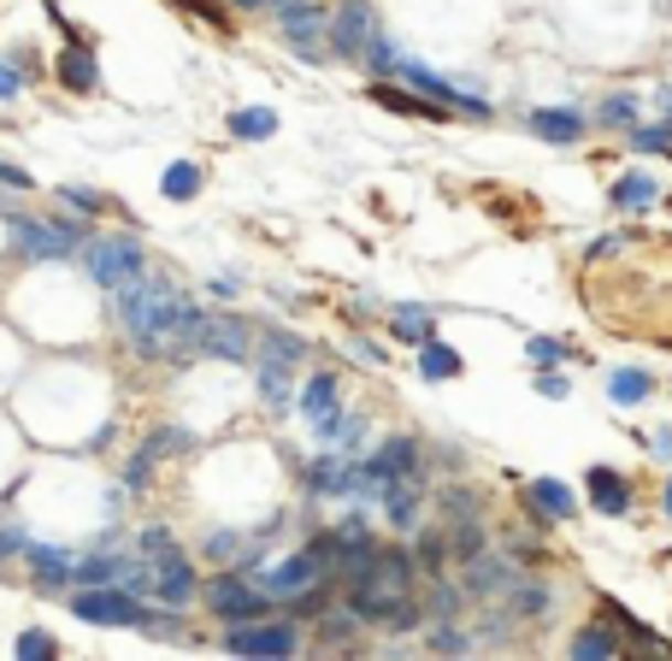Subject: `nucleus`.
Wrapping results in <instances>:
<instances>
[{
    "mask_svg": "<svg viewBox=\"0 0 672 661\" xmlns=\"http://www.w3.org/2000/svg\"><path fill=\"white\" fill-rule=\"evenodd\" d=\"M254 354H266V361H284V366H301V361H307V343H301L296 331H260Z\"/></svg>",
    "mask_w": 672,
    "mask_h": 661,
    "instance_id": "38",
    "label": "nucleus"
},
{
    "mask_svg": "<svg viewBox=\"0 0 672 661\" xmlns=\"http://www.w3.org/2000/svg\"><path fill=\"white\" fill-rule=\"evenodd\" d=\"M502 603H508L520 620H543V615H548V585H543V579H531V573H520V579L508 585V597H502Z\"/></svg>",
    "mask_w": 672,
    "mask_h": 661,
    "instance_id": "29",
    "label": "nucleus"
},
{
    "mask_svg": "<svg viewBox=\"0 0 672 661\" xmlns=\"http://www.w3.org/2000/svg\"><path fill=\"white\" fill-rule=\"evenodd\" d=\"M201 603L213 608V620H231V626L266 620L271 608H278V597L254 585V573H243V567H231V573H213V579L201 585Z\"/></svg>",
    "mask_w": 672,
    "mask_h": 661,
    "instance_id": "3",
    "label": "nucleus"
},
{
    "mask_svg": "<svg viewBox=\"0 0 672 661\" xmlns=\"http://www.w3.org/2000/svg\"><path fill=\"white\" fill-rule=\"evenodd\" d=\"M460 372H467L460 349H448L442 337H425V343H419V379L425 384H448V379H460Z\"/></svg>",
    "mask_w": 672,
    "mask_h": 661,
    "instance_id": "24",
    "label": "nucleus"
},
{
    "mask_svg": "<svg viewBox=\"0 0 672 661\" xmlns=\"http://www.w3.org/2000/svg\"><path fill=\"white\" fill-rule=\"evenodd\" d=\"M319 579H331V573H324V562H319L313 550H289V555H278V562H266L260 573H254V585H260V590H271L278 603H289L296 590L319 585Z\"/></svg>",
    "mask_w": 672,
    "mask_h": 661,
    "instance_id": "8",
    "label": "nucleus"
},
{
    "mask_svg": "<svg viewBox=\"0 0 672 661\" xmlns=\"http://www.w3.org/2000/svg\"><path fill=\"white\" fill-rule=\"evenodd\" d=\"M654 195H661V183L649 172H626V178H614V190H608L614 213H643V207H654Z\"/></svg>",
    "mask_w": 672,
    "mask_h": 661,
    "instance_id": "27",
    "label": "nucleus"
},
{
    "mask_svg": "<svg viewBox=\"0 0 672 661\" xmlns=\"http://www.w3.org/2000/svg\"><path fill=\"white\" fill-rule=\"evenodd\" d=\"M596 118H601L608 130H631V125H637V95H626V89L608 95V100L596 107Z\"/></svg>",
    "mask_w": 672,
    "mask_h": 661,
    "instance_id": "43",
    "label": "nucleus"
},
{
    "mask_svg": "<svg viewBox=\"0 0 672 661\" xmlns=\"http://www.w3.org/2000/svg\"><path fill=\"white\" fill-rule=\"evenodd\" d=\"M537 396H543V402H566V396H573V384H566V372L543 366V372H537Z\"/></svg>",
    "mask_w": 672,
    "mask_h": 661,
    "instance_id": "48",
    "label": "nucleus"
},
{
    "mask_svg": "<svg viewBox=\"0 0 672 661\" xmlns=\"http://www.w3.org/2000/svg\"><path fill=\"white\" fill-rule=\"evenodd\" d=\"M460 597H467V590L448 585V573H442V579H430V620H455L460 615Z\"/></svg>",
    "mask_w": 672,
    "mask_h": 661,
    "instance_id": "45",
    "label": "nucleus"
},
{
    "mask_svg": "<svg viewBox=\"0 0 672 661\" xmlns=\"http://www.w3.org/2000/svg\"><path fill=\"white\" fill-rule=\"evenodd\" d=\"M153 597H160V603H171V608H183V603H195V597H201L195 562H189L183 550L153 555Z\"/></svg>",
    "mask_w": 672,
    "mask_h": 661,
    "instance_id": "11",
    "label": "nucleus"
},
{
    "mask_svg": "<svg viewBox=\"0 0 672 661\" xmlns=\"http://www.w3.org/2000/svg\"><path fill=\"white\" fill-rule=\"evenodd\" d=\"M231 7H243V12H266L271 7V12H278V0H231Z\"/></svg>",
    "mask_w": 672,
    "mask_h": 661,
    "instance_id": "57",
    "label": "nucleus"
},
{
    "mask_svg": "<svg viewBox=\"0 0 672 661\" xmlns=\"http://www.w3.org/2000/svg\"><path fill=\"white\" fill-rule=\"evenodd\" d=\"M153 461H166V455H189L195 449V431H183V426H166V431H148V444H142Z\"/></svg>",
    "mask_w": 672,
    "mask_h": 661,
    "instance_id": "41",
    "label": "nucleus"
},
{
    "mask_svg": "<svg viewBox=\"0 0 672 661\" xmlns=\"http://www.w3.org/2000/svg\"><path fill=\"white\" fill-rule=\"evenodd\" d=\"M349 349H354V354H360V361H366V366H384V349H377V343H366V337H354Z\"/></svg>",
    "mask_w": 672,
    "mask_h": 661,
    "instance_id": "54",
    "label": "nucleus"
},
{
    "mask_svg": "<svg viewBox=\"0 0 672 661\" xmlns=\"http://www.w3.org/2000/svg\"><path fill=\"white\" fill-rule=\"evenodd\" d=\"M160 195L166 201H195L201 195V166L195 160H171L160 172Z\"/></svg>",
    "mask_w": 672,
    "mask_h": 661,
    "instance_id": "33",
    "label": "nucleus"
},
{
    "mask_svg": "<svg viewBox=\"0 0 672 661\" xmlns=\"http://www.w3.org/2000/svg\"><path fill=\"white\" fill-rule=\"evenodd\" d=\"M254 343H260V331L248 326V319H236V313H213V343H206V354L213 361H254Z\"/></svg>",
    "mask_w": 672,
    "mask_h": 661,
    "instance_id": "15",
    "label": "nucleus"
},
{
    "mask_svg": "<svg viewBox=\"0 0 672 661\" xmlns=\"http://www.w3.org/2000/svg\"><path fill=\"white\" fill-rule=\"evenodd\" d=\"M24 562L36 567V585L42 590H65V585H72V567H77L65 550H47V544H24Z\"/></svg>",
    "mask_w": 672,
    "mask_h": 661,
    "instance_id": "25",
    "label": "nucleus"
},
{
    "mask_svg": "<svg viewBox=\"0 0 672 661\" xmlns=\"http://www.w3.org/2000/svg\"><path fill=\"white\" fill-rule=\"evenodd\" d=\"M525 130H531V137H543V142H555V148H573V142H584L590 118L566 100V107H531L525 113Z\"/></svg>",
    "mask_w": 672,
    "mask_h": 661,
    "instance_id": "13",
    "label": "nucleus"
},
{
    "mask_svg": "<svg viewBox=\"0 0 672 661\" xmlns=\"http://www.w3.org/2000/svg\"><path fill=\"white\" fill-rule=\"evenodd\" d=\"M349 608L360 626H384V632H413L425 620L413 590H390V585H349Z\"/></svg>",
    "mask_w": 672,
    "mask_h": 661,
    "instance_id": "5",
    "label": "nucleus"
},
{
    "mask_svg": "<svg viewBox=\"0 0 672 661\" xmlns=\"http://www.w3.org/2000/svg\"><path fill=\"white\" fill-rule=\"evenodd\" d=\"M354 608H324V620H319V638H313V650H354Z\"/></svg>",
    "mask_w": 672,
    "mask_h": 661,
    "instance_id": "34",
    "label": "nucleus"
},
{
    "mask_svg": "<svg viewBox=\"0 0 672 661\" xmlns=\"http://www.w3.org/2000/svg\"><path fill=\"white\" fill-rule=\"evenodd\" d=\"M301 650V632H296V620H248V626H231L224 632V655H296Z\"/></svg>",
    "mask_w": 672,
    "mask_h": 661,
    "instance_id": "7",
    "label": "nucleus"
},
{
    "mask_svg": "<svg viewBox=\"0 0 672 661\" xmlns=\"http://www.w3.org/2000/svg\"><path fill=\"white\" fill-rule=\"evenodd\" d=\"M0 183H7V190H30V172H24V166H12V160H0Z\"/></svg>",
    "mask_w": 672,
    "mask_h": 661,
    "instance_id": "52",
    "label": "nucleus"
},
{
    "mask_svg": "<svg viewBox=\"0 0 672 661\" xmlns=\"http://www.w3.org/2000/svg\"><path fill=\"white\" fill-rule=\"evenodd\" d=\"M654 100H661V118H672V89H661V95H654Z\"/></svg>",
    "mask_w": 672,
    "mask_h": 661,
    "instance_id": "58",
    "label": "nucleus"
},
{
    "mask_svg": "<svg viewBox=\"0 0 672 661\" xmlns=\"http://www.w3.org/2000/svg\"><path fill=\"white\" fill-rule=\"evenodd\" d=\"M525 502L537 508V514H548L555 525L578 520V497H573V484H561V479H525Z\"/></svg>",
    "mask_w": 672,
    "mask_h": 661,
    "instance_id": "19",
    "label": "nucleus"
},
{
    "mask_svg": "<svg viewBox=\"0 0 672 661\" xmlns=\"http://www.w3.org/2000/svg\"><path fill=\"white\" fill-rule=\"evenodd\" d=\"M12 655H19V661H54L60 655V638L42 632V626H30V632H19V643H12Z\"/></svg>",
    "mask_w": 672,
    "mask_h": 661,
    "instance_id": "42",
    "label": "nucleus"
},
{
    "mask_svg": "<svg viewBox=\"0 0 672 661\" xmlns=\"http://www.w3.org/2000/svg\"><path fill=\"white\" fill-rule=\"evenodd\" d=\"M130 562H118V555H83V562L72 567V585H125Z\"/></svg>",
    "mask_w": 672,
    "mask_h": 661,
    "instance_id": "31",
    "label": "nucleus"
},
{
    "mask_svg": "<svg viewBox=\"0 0 672 661\" xmlns=\"http://www.w3.org/2000/svg\"><path fill=\"white\" fill-rule=\"evenodd\" d=\"M296 408H301L307 419H324V414H337V408H342V379H337V372H313V379L301 384Z\"/></svg>",
    "mask_w": 672,
    "mask_h": 661,
    "instance_id": "23",
    "label": "nucleus"
},
{
    "mask_svg": "<svg viewBox=\"0 0 672 661\" xmlns=\"http://www.w3.org/2000/svg\"><path fill=\"white\" fill-rule=\"evenodd\" d=\"M666 514H672V479H666Z\"/></svg>",
    "mask_w": 672,
    "mask_h": 661,
    "instance_id": "59",
    "label": "nucleus"
},
{
    "mask_svg": "<svg viewBox=\"0 0 672 661\" xmlns=\"http://www.w3.org/2000/svg\"><path fill=\"white\" fill-rule=\"evenodd\" d=\"M54 72H60V83H65L72 95H95V89H100V60H95L83 42L60 47V54H54Z\"/></svg>",
    "mask_w": 672,
    "mask_h": 661,
    "instance_id": "18",
    "label": "nucleus"
},
{
    "mask_svg": "<svg viewBox=\"0 0 672 661\" xmlns=\"http://www.w3.org/2000/svg\"><path fill=\"white\" fill-rule=\"evenodd\" d=\"M637 154H672V118H654V125H631L626 130Z\"/></svg>",
    "mask_w": 672,
    "mask_h": 661,
    "instance_id": "40",
    "label": "nucleus"
},
{
    "mask_svg": "<svg viewBox=\"0 0 672 661\" xmlns=\"http://www.w3.org/2000/svg\"><path fill=\"white\" fill-rule=\"evenodd\" d=\"M0 562H7V555H0Z\"/></svg>",
    "mask_w": 672,
    "mask_h": 661,
    "instance_id": "60",
    "label": "nucleus"
},
{
    "mask_svg": "<svg viewBox=\"0 0 672 661\" xmlns=\"http://www.w3.org/2000/svg\"><path fill=\"white\" fill-rule=\"evenodd\" d=\"M437 508H442V514H478V497H472V490H442V497H437Z\"/></svg>",
    "mask_w": 672,
    "mask_h": 661,
    "instance_id": "50",
    "label": "nucleus"
},
{
    "mask_svg": "<svg viewBox=\"0 0 672 661\" xmlns=\"http://www.w3.org/2000/svg\"><path fill=\"white\" fill-rule=\"evenodd\" d=\"M666 390H672V384H666Z\"/></svg>",
    "mask_w": 672,
    "mask_h": 661,
    "instance_id": "62",
    "label": "nucleus"
},
{
    "mask_svg": "<svg viewBox=\"0 0 672 661\" xmlns=\"http://www.w3.org/2000/svg\"><path fill=\"white\" fill-rule=\"evenodd\" d=\"M372 100H377L384 113H407V118H448V107H437V100H425L419 89H407V83H390V77L372 83Z\"/></svg>",
    "mask_w": 672,
    "mask_h": 661,
    "instance_id": "20",
    "label": "nucleus"
},
{
    "mask_svg": "<svg viewBox=\"0 0 672 661\" xmlns=\"http://www.w3.org/2000/svg\"><path fill=\"white\" fill-rule=\"evenodd\" d=\"M566 650L584 655V661H619V655H626V643H619V632L608 620H590V626H578V632H573Z\"/></svg>",
    "mask_w": 672,
    "mask_h": 661,
    "instance_id": "22",
    "label": "nucleus"
},
{
    "mask_svg": "<svg viewBox=\"0 0 672 661\" xmlns=\"http://www.w3.org/2000/svg\"><path fill=\"white\" fill-rule=\"evenodd\" d=\"M643 444H649L654 455H661V461H672V426H654V431L643 437Z\"/></svg>",
    "mask_w": 672,
    "mask_h": 661,
    "instance_id": "53",
    "label": "nucleus"
},
{
    "mask_svg": "<svg viewBox=\"0 0 672 661\" xmlns=\"http://www.w3.org/2000/svg\"><path fill=\"white\" fill-rule=\"evenodd\" d=\"M0 225H7L12 254H24V260H65V254H77L83 243H89V225H83V218H30V213H0Z\"/></svg>",
    "mask_w": 672,
    "mask_h": 661,
    "instance_id": "2",
    "label": "nucleus"
},
{
    "mask_svg": "<svg viewBox=\"0 0 672 661\" xmlns=\"http://www.w3.org/2000/svg\"><path fill=\"white\" fill-rule=\"evenodd\" d=\"M278 7H284V0H278Z\"/></svg>",
    "mask_w": 672,
    "mask_h": 661,
    "instance_id": "61",
    "label": "nucleus"
},
{
    "mask_svg": "<svg viewBox=\"0 0 672 661\" xmlns=\"http://www.w3.org/2000/svg\"><path fill=\"white\" fill-rule=\"evenodd\" d=\"M307 490L313 497H337V502H349L354 490H360V479H354V461H342L337 449H324L313 467H307Z\"/></svg>",
    "mask_w": 672,
    "mask_h": 661,
    "instance_id": "16",
    "label": "nucleus"
},
{
    "mask_svg": "<svg viewBox=\"0 0 672 661\" xmlns=\"http://www.w3.org/2000/svg\"><path fill=\"white\" fill-rule=\"evenodd\" d=\"M60 201H65V207H77V213H107V195L89 190V183H65Z\"/></svg>",
    "mask_w": 672,
    "mask_h": 661,
    "instance_id": "46",
    "label": "nucleus"
},
{
    "mask_svg": "<svg viewBox=\"0 0 672 661\" xmlns=\"http://www.w3.org/2000/svg\"><path fill=\"white\" fill-rule=\"evenodd\" d=\"M419 490L425 484H395L384 497V520L395 525V532H413V525H419Z\"/></svg>",
    "mask_w": 672,
    "mask_h": 661,
    "instance_id": "36",
    "label": "nucleus"
},
{
    "mask_svg": "<svg viewBox=\"0 0 672 661\" xmlns=\"http://www.w3.org/2000/svg\"><path fill=\"white\" fill-rule=\"evenodd\" d=\"M72 615L83 626H142V597L125 585H77Z\"/></svg>",
    "mask_w": 672,
    "mask_h": 661,
    "instance_id": "6",
    "label": "nucleus"
},
{
    "mask_svg": "<svg viewBox=\"0 0 672 661\" xmlns=\"http://www.w3.org/2000/svg\"><path fill=\"white\" fill-rule=\"evenodd\" d=\"M584 490H590V508L601 520H626L631 502H637L631 479H626V472H614V467H590V472H584Z\"/></svg>",
    "mask_w": 672,
    "mask_h": 661,
    "instance_id": "14",
    "label": "nucleus"
},
{
    "mask_svg": "<svg viewBox=\"0 0 672 661\" xmlns=\"http://www.w3.org/2000/svg\"><path fill=\"white\" fill-rule=\"evenodd\" d=\"M189 313V296L178 290L171 278H130L125 290H118V319H125L130 331V349L148 354V361H166V343L171 331H178V319Z\"/></svg>",
    "mask_w": 672,
    "mask_h": 661,
    "instance_id": "1",
    "label": "nucleus"
},
{
    "mask_svg": "<svg viewBox=\"0 0 672 661\" xmlns=\"http://www.w3.org/2000/svg\"><path fill=\"white\" fill-rule=\"evenodd\" d=\"M360 60H366L372 77H402V47H395L384 30H372V42L360 47Z\"/></svg>",
    "mask_w": 672,
    "mask_h": 661,
    "instance_id": "37",
    "label": "nucleus"
},
{
    "mask_svg": "<svg viewBox=\"0 0 672 661\" xmlns=\"http://www.w3.org/2000/svg\"><path fill=\"white\" fill-rule=\"evenodd\" d=\"M254 372H260V402H266V408H271V414H289V402H296V396H289V384H296L289 372H296V366L254 354Z\"/></svg>",
    "mask_w": 672,
    "mask_h": 661,
    "instance_id": "26",
    "label": "nucleus"
},
{
    "mask_svg": "<svg viewBox=\"0 0 672 661\" xmlns=\"http://www.w3.org/2000/svg\"><path fill=\"white\" fill-rule=\"evenodd\" d=\"M413 562H419L425 579H442V567H448V537H442V532H419V525H413Z\"/></svg>",
    "mask_w": 672,
    "mask_h": 661,
    "instance_id": "35",
    "label": "nucleus"
},
{
    "mask_svg": "<svg viewBox=\"0 0 672 661\" xmlns=\"http://www.w3.org/2000/svg\"><path fill=\"white\" fill-rule=\"evenodd\" d=\"M231 137L236 142H271L278 137V113L271 107H236L231 113Z\"/></svg>",
    "mask_w": 672,
    "mask_h": 661,
    "instance_id": "30",
    "label": "nucleus"
},
{
    "mask_svg": "<svg viewBox=\"0 0 672 661\" xmlns=\"http://www.w3.org/2000/svg\"><path fill=\"white\" fill-rule=\"evenodd\" d=\"M390 337L407 349H419L425 337H437V313L425 308V301H395L390 308Z\"/></svg>",
    "mask_w": 672,
    "mask_h": 661,
    "instance_id": "21",
    "label": "nucleus"
},
{
    "mask_svg": "<svg viewBox=\"0 0 672 661\" xmlns=\"http://www.w3.org/2000/svg\"><path fill=\"white\" fill-rule=\"evenodd\" d=\"M566 354H573V343H561V337H525V361L531 366H561L566 361Z\"/></svg>",
    "mask_w": 672,
    "mask_h": 661,
    "instance_id": "44",
    "label": "nucleus"
},
{
    "mask_svg": "<svg viewBox=\"0 0 672 661\" xmlns=\"http://www.w3.org/2000/svg\"><path fill=\"white\" fill-rule=\"evenodd\" d=\"M654 396V379L643 366H619V372H608V402L614 408H637V402H649Z\"/></svg>",
    "mask_w": 672,
    "mask_h": 661,
    "instance_id": "28",
    "label": "nucleus"
},
{
    "mask_svg": "<svg viewBox=\"0 0 672 661\" xmlns=\"http://www.w3.org/2000/svg\"><path fill=\"white\" fill-rule=\"evenodd\" d=\"M24 83H30V72H24L19 60H12V65L0 60V100H19V95H24Z\"/></svg>",
    "mask_w": 672,
    "mask_h": 661,
    "instance_id": "49",
    "label": "nucleus"
},
{
    "mask_svg": "<svg viewBox=\"0 0 672 661\" xmlns=\"http://www.w3.org/2000/svg\"><path fill=\"white\" fill-rule=\"evenodd\" d=\"M484 550H490V532L478 525V514H460L455 532H448V555H455V562H472V555H484Z\"/></svg>",
    "mask_w": 672,
    "mask_h": 661,
    "instance_id": "32",
    "label": "nucleus"
},
{
    "mask_svg": "<svg viewBox=\"0 0 672 661\" xmlns=\"http://www.w3.org/2000/svg\"><path fill=\"white\" fill-rule=\"evenodd\" d=\"M520 579V567L508 562V555H472L467 573H460V590H467L472 603H495V597H508V585Z\"/></svg>",
    "mask_w": 672,
    "mask_h": 661,
    "instance_id": "12",
    "label": "nucleus"
},
{
    "mask_svg": "<svg viewBox=\"0 0 672 661\" xmlns=\"http://www.w3.org/2000/svg\"><path fill=\"white\" fill-rule=\"evenodd\" d=\"M278 24H284V36L296 42V54H301L307 65L331 60V54H319V30L331 24V12H324L319 0H284V7H278Z\"/></svg>",
    "mask_w": 672,
    "mask_h": 661,
    "instance_id": "10",
    "label": "nucleus"
},
{
    "mask_svg": "<svg viewBox=\"0 0 672 661\" xmlns=\"http://www.w3.org/2000/svg\"><path fill=\"white\" fill-rule=\"evenodd\" d=\"M372 30H377L372 0H342V7L331 12V24H324V42H331L337 60H360V47L372 42Z\"/></svg>",
    "mask_w": 672,
    "mask_h": 661,
    "instance_id": "9",
    "label": "nucleus"
},
{
    "mask_svg": "<svg viewBox=\"0 0 672 661\" xmlns=\"http://www.w3.org/2000/svg\"><path fill=\"white\" fill-rule=\"evenodd\" d=\"M153 467H160V461H153L148 449H136V461L125 467V490H130V497H142V490L153 484Z\"/></svg>",
    "mask_w": 672,
    "mask_h": 661,
    "instance_id": "47",
    "label": "nucleus"
},
{
    "mask_svg": "<svg viewBox=\"0 0 672 661\" xmlns=\"http://www.w3.org/2000/svg\"><path fill=\"white\" fill-rule=\"evenodd\" d=\"M313 437H319V449L354 455L360 444H366V414H349V408H337V414L313 419Z\"/></svg>",
    "mask_w": 672,
    "mask_h": 661,
    "instance_id": "17",
    "label": "nucleus"
},
{
    "mask_svg": "<svg viewBox=\"0 0 672 661\" xmlns=\"http://www.w3.org/2000/svg\"><path fill=\"white\" fill-rule=\"evenodd\" d=\"M213 296H218V301H236V296H243V284L224 273V278H213Z\"/></svg>",
    "mask_w": 672,
    "mask_h": 661,
    "instance_id": "56",
    "label": "nucleus"
},
{
    "mask_svg": "<svg viewBox=\"0 0 672 661\" xmlns=\"http://www.w3.org/2000/svg\"><path fill=\"white\" fill-rule=\"evenodd\" d=\"M425 650H437V655H472V650H478V638H472V632H460L455 620H437V626H430V638H425Z\"/></svg>",
    "mask_w": 672,
    "mask_h": 661,
    "instance_id": "39",
    "label": "nucleus"
},
{
    "mask_svg": "<svg viewBox=\"0 0 672 661\" xmlns=\"http://www.w3.org/2000/svg\"><path fill=\"white\" fill-rule=\"evenodd\" d=\"M83 266H89V278L100 284V290L118 296L130 278L148 273V248H142V236H130V231H118V236H95L89 231V243H83Z\"/></svg>",
    "mask_w": 672,
    "mask_h": 661,
    "instance_id": "4",
    "label": "nucleus"
},
{
    "mask_svg": "<svg viewBox=\"0 0 672 661\" xmlns=\"http://www.w3.org/2000/svg\"><path fill=\"white\" fill-rule=\"evenodd\" d=\"M136 550H142L148 562H153V555H166V550H178V544H171V532H166V525H148V532L136 537Z\"/></svg>",
    "mask_w": 672,
    "mask_h": 661,
    "instance_id": "51",
    "label": "nucleus"
},
{
    "mask_svg": "<svg viewBox=\"0 0 672 661\" xmlns=\"http://www.w3.org/2000/svg\"><path fill=\"white\" fill-rule=\"evenodd\" d=\"M206 555H236V532H213L206 537Z\"/></svg>",
    "mask_w": 672,
    "mask_h": 661,
    "instance_id": "55",
    "label": "nucleus"
}]
</instances>
